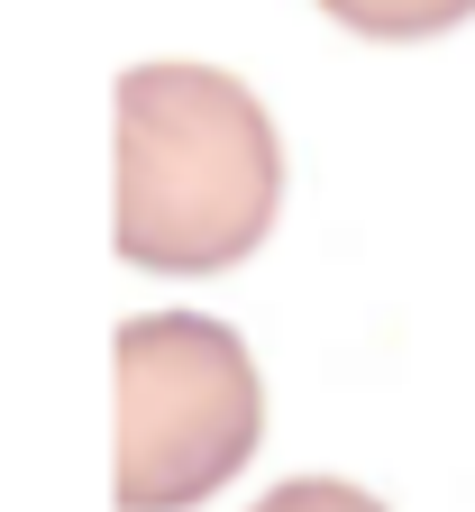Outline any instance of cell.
<instances>
[{"mask_svg": "<svg viewBox=\"0 0 475 512\" xmlns=\"http://www.w3.org/2000/svg\"><path fill=\"white\" fill-rule=\"evenodd\" d=\"M320 10L357 37H439V28L475 19V0H320Z\"/></svg>", "mask_w": 475, "mask_h": 512, "instance_id": "obj_3", "label": "cell"}, {"mask_svg": "<svg viewBox=\"0 0 475 512\" xmlns=\"http://www.w3.org/2000/svg\"><path fill=\"white\" fill-rule=\"evenodd\" d=\"M256 512H384V503L348 476H284L275 494H256Z\"/></svg>", "mask_w": 475, "mask_h": 512, "instance_id": "obj_4", "label": "cell"}, {"mask_svg": "<svg viewBox=\"0 0 475 512\" xmlns=\"http://www.w3.org/2000/svg\"><path fill=\"white\" fill-rule=\"evenodd\" d=\"M284 147L265 101L220 64L119 74V256L147 275H220L275 229Z\"/></svg>", "mask_w": 475, "mask_h": 512, "instance_id": "obj_1", "label": "cell"}, {"mask_svg": "<svg viewBox=\"0 0 475 512\" xmlns=\"http://www.w3.org/2000/svg\"><path fill=\"white\" fill-rule=\"evenodd\" d=\"M119 512L211 503L265 439V375L211 311L119 320Z\"/></svg>", "mask_w": 475, "mask_h": 512, "instance_id": "obj_2", "label": "cell"}]
</instances>
